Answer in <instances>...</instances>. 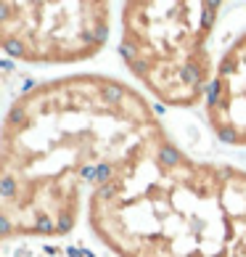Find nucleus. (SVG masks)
I'll return each mask as SVG.
<instances>
[{
  "label": "nucleus",
  "instance_id": "nucleus-4",
  "mask_svg": "<svg viewBox=\"0 0 246 257\" xmlns=\"http://www.w3.org/2000/svg\"><path fill=\"white\" fill-rule=\"evenodd\" d=\"M109 3H11L0 6V45L27 64H74L93 59L109 40Z\"/></svg>",
  "mask_w": 246,
  "mask_h": 257
},
{
  "label": "nucleus",
  "instance_id": "nucleus-5",
  "mask_svg": "<svg viewBox=\"0 0 246 257\" xmlns=\"http://www.w3.org/2000/svg\"><path fill=\"white\" fill-rule=\"evenodd\" d=\"M206 122L228 146H246V32L214 69L206 93Z\"/></svg>",
  "mask_w": 246,
  "mask_h": 257
},
{
  "label": "nucleus",
  "instance_id": "nucleus-3",
  "mask_svg": "<svg viewBox=\"0 0 246 257\" xmlns=\"http://www.w3.org/2000/svg\"><path fill=\"white\" fill-rule=\"evenodd\" d=\"M220 8L191 0H138L122 8V61L164 106L188 109L206 98Z\"/></svg>",
  "mask_w": 246,
  "mask_h": 257
},
{
  "label": "nucleus",
  "instance_id": "nucleus-1",
  "mask_svg": "<svg viewBox=\"0 0 246 257\" xmlns=\"http://www.w3.org/2000/svg\"><path fill=\"white\" fill-rule=\"evenodd\" d=\"M148 101L127 82L69 74L22 93L0 138V233L66 236L85 196L143 151L169 144Z\"/></svg>",
  "mask_w": 246,
  "mask_h": 257
},
{
  "label": "nucleus",
  "instance_id": "nucleus-2",
  "mask_svg": "<svg viewBox=\"0 0 246 257\" xmlns=\"http://www.w3.org/2000/svg\"><path fill=\"white\" fill-rule=\"evenodd\" d=\"M88 220L117 257H246V173L169 141L103 180Z\"/></svg>",
  "mask_w": 246,
  "mask_h": 257
}]
</instances>
